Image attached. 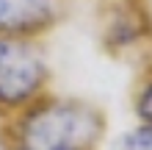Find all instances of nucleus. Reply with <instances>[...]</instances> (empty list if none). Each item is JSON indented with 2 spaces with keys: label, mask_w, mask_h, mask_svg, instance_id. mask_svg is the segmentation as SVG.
Instances as JSON below:
<instances>
[{
  "label": "nucleus",
  "mask_w": 152,
  "mask_h": 150,
  "mask_svg": "<svg viewBox=\"0 0 152 150\" xmlns=\"http://www.w3.org/2000/svg\"><path fill=\"white\" fill-rule=\"evenodd\" d=\"M105 136L108 117L97 103L53 89L0 122L3 150H100Z\"/></svg>",
  "instance_id": "obj_1"
},
{
  "label": "nucleus",
  "mask_w": 152,
  "mask_h": 150,
  "mask_svg": "<svg viewBox=\"0 0 152 150\" xmlns=\"http://www.w3.org/2000/svg\"><path fill=\"white\" fill-rule=\"evenodd\" d=\"M53 69L42 39L0 36V122L50 92Z\"/></svg>",
  "instance_id": "obj_2"
},
{
  "label": "nucleus",
  "mask_w": 152,
  "mask_h": 150,
  "mask_svg": "<svg viewBox=\"0 0 152 150\" xmlns=\"http://www.w3.org/2000/svg\"><path fill=\"white\" fill-rule=\"evenodd\" d=\"M66 14V0H0V36L44 39Z\"/></svg>",
  "instance_id": "obj_3"
},
{
  "label": "nucleus",
  "mask_w": 152,
  "mask_h": 150,
  "mask_svg": "<svg viewBox=\"0 0 152 150\" xmlns=\"http://www.w3.org/2000/svg\"><path fill=\"white\" fill-rule=\"evenodd\" d=\"M130 109H133L136 122H141V125H152V64L136 78L133 98H130Z\"/></svg>",
  "instance_id": "obj_4"
},
{
  "label": "nucleus",
  "mask_w": 152,
  "mask_h": 150,
  "mask_svg": "<svg viewBox=\"0 0 152 150\" xmlns=\"http://www.w3.org/2000/svg\"><path fill=\"white\" fill-rule=\"evenodd\" d=\"M111 150H152V125L136 122L111 142Z\"/></svg>",
  "instance_id": "obj_5"
}]
</instances>
